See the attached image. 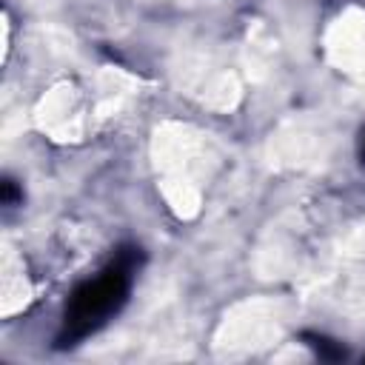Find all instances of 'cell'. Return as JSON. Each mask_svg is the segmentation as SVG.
Instances as JSON below:
<instances>
[{
	"label": "cell",
	"instance_id": "obj_1",
	"mask_svg": "<svg viewBox=\"0 0 365 365\" xmlns=\"http://www.w3.org/2000/svg\"><path fill=\"white\" fill-rule=\"evenodd\" d=\"M128 285H131V265H125V262H111L100 277L80 285L66 311L68 334L77 339V336H86L88 331L100 328L125 302Z\"/></svg>",
	"mask_w": 365,
	"mask_h": 365
},
{
	"label": "cell",
	"instance_id": "obj_2",
	"mask_svg": "<svg viewBox=\"0 0 365 365\" xmlns=\"http://www.w3.org/2000/svg\"><path fill=\"white\" fill-rule=\"evenodd\" d=\"M362 157H365V134H362Z\"/></svg>",
	"mask_w": 365,
	"mask_h": 365
}]
</instances>
